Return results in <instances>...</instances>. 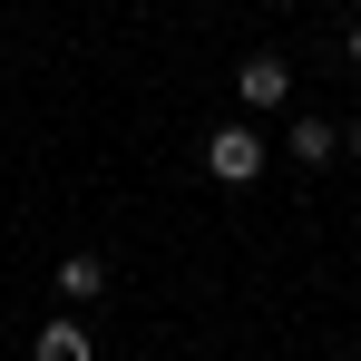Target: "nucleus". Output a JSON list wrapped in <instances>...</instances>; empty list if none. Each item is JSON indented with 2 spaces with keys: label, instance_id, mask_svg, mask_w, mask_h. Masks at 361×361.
Masks as SVG:
<instances>
[{
  "label": "nucleus",
  "instance_id": "f257e3e1",
  "mask_svg": "<svg viewBox=\"0 0 361 361\" xmlns=\"http://www.w3.org/2000/svg\"><path fill=\"white\" fill-rule=\"evenodd\" d=\"M264 157H274V147H264L254 127H215V137H205V176H215V185H254Z\"/></svg>",
  "mask_w": 361,
  "mask_h": 361
},
{
  "label": "nucleus",
  "instance_id": "f03ea898",
  "mask_svg": "<svg viewBox=\"0 0 361 361\" xmlns=\"http://www.w3.org/2000/svg\"><path fill=\"white\" fill-rule=\"evenodd\" d=\"M235 98H244V108H283V98H293V68H283V49H254V59L235 68Z\"/></svg>",
  "mask_w": 361,
  "mask_h": 361
},
{
  "label": "nucleus",
  "instance_id": "7ed1b4c3",
  "mask_svg": "<svg viewBox=\"0 0 361 361\" xmlns=\"http://www.w3.org/2000/svg\"><path fill=\"white\" fill-rule=\"evenodd\" d=\"M39 361H98V342H88V322H78V312H59V322H39Z\"/></svg>",
  "mask_w": 361,
  "mask_h": 361
},
{
  "label": "nucleus",
  "instance_id": "20e7f679",
  "mask_svg": "<svg viewBox=\"0 0 361 361\" xmlns=\"http://www.w3.org/2000/svg\"><path fill=\"white\" fill-rule=\"evenodd\" d=\"M283 157H302V166H332V157H342V137H332V118H293V137H283Z\"/></svg>",
  "mask_w": 361,
  "mask_h": 361
},
{
  "label": "nucleus",
  "instance_id": "39448f33",
  "mask_svg": "<svg viewBox=\"0 0 361 361\" xmlns=\"http://www.w3.org/2000/svg\"><path fill=\"white\" fill-rule=\"evenodd\" d=\"M59 293L68 302H98V293H108V264H98V254H68V264H59Z\"/></svg>",
  "mask_w": 361,
  "mask_h": 361
},
{
  "label": "nucleus",
  "instance_id": "423d86ee",
  "mask_svg": "<svg viewBox=\"0 0 361 361\" xmlns=\"http://www.w3.org/2000/svg\"><path fill=\"white\" fill-rule=\"evenodd\" d=\"M342 157H361V118H352V127H342Z\"/></svg>",
  "mask_w": 361,
  "mask_h": 361
},
{
  "label": "nucleus",
  "instance_id": "0eeeda50",
  "mask_svg": "<svg viewBox=\"0 0 361 361\" xmlns=\"http://www.w3.org/2000/svg\"><path fill=\"white\" fill-rule=\"evenodd\" d=\"M342 49H352V68H361V20H352V39H342Z\"/></svg>",
  "mask_w": 361,
  "mask_h": 361
}]
</instances>
